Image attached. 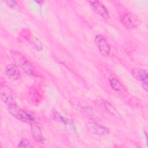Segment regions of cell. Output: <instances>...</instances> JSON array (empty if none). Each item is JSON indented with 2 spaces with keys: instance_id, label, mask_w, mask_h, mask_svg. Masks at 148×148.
<instances>
[{
  "instance_id": "11",
  "label": "cell",
  "mask_w": 148,
  "mask_h": 148,
  "mask_svg": "<svg viewBox=\"0 0 148 148\" xmlns=\"http://www.w3.org/2000/svg\"><path fill=\"white\" fill-rule=\"evenodd\" d=\"M31 124V131L34 139L38 143H44V138L40 128L35 123Z\"/></svg>"
},
{
  "instance_id": "9",
  "label": "cell",
  "mask_w": 148,
  "mask_h": 148,
  "mask_svg": "<svg viewBox=\"0 0 148 148\" xmlns=\"http://www.w3.org/2000/svg\"><path fill=\"white\" fill-rule=\"evenodd\" d=\"M24 36L25 38L27 39V40L28 41V42L31 44V45L37 51H40L42 50L43 46L42 43L41 41L36 36H35L32 35L27 30V32H24Z\"/></svg>"
},
{
  "instance_id": "15",
  "label": "cell",
  "mask_w": 148,
  "mask_h": 148,
  "mask_svg": "<svg viewBox=\"0 0 148 148\" xmlns=\"http://www.w3.org/2000/svg\"><path fill=\"white\" fill-rule=\"evenodd\" d=\"M18 147H31L30 142L25 138H21L17 145Z\"/></svg>"
},
{
  "instance_id": "3",
  "label": "cell",
  "mask_w": 148,
  "mask_h": 148,
  "mask_svg": "<svg viewBox=\"0 0 148 148\" xmlns=\"http://www.w3.org/2000/svg\"><path fill=\"white\" fill-rule=\"evenodd\" d=\"M95 43L101 54L107 57L110 54V48L109 43L105 39V38L101 35H98L95 36L94 39Z\"/></svg>"
},
{
  "instance_id": "1",
  "label": "cell",
  "mask_w": 148,
  "mask_h": 148,
  "mask_svg": "<svg viewBox=\"0 0 148 148\" xmlns=\"http://www.w3.org/2000/svg\"><path fill=\"white\" fill-rule=\"evenodd\" d=\"M8 110L14 117L23 122L31 124L35 123L38 119L37 115L35 113L19 108L17 105L9 106Z\"/></svg>"
},
{
  "instance_id": "2",
  "label": "cell",
  "mask_w": 148,
  "mask_h": 148,
  "mask_svg": "<svg viewBox=\"0 0 148 148\" xmlns=\"http://www.w3.org/2000/svg\"><path fill=\"white\" fill-rule=\"evenodd\" d=\"M11 55L16 64L27 74L30 75H34V69L31 63L21 53L16 50H12Z\"/></svg>"
},
{
  "instance_id": "5",
  "label": "cell",
  "mask_w": 148,
  "mask_h": 148,
  "mask_svg": "<svg viewBox=\"0 0 148 148\" xmlns=\"http://www.w3.org/2000/svg\"><path fill=\"white\" fill-rule=\"evenodd\" d=\"M120 20L123 25L127 28L131 29L137 25L136 16L130 13H124L120 16Z\"/></svg>"
},
{
  "instance_id": "16",
  "label": "cell",
  "mask_w": 148,
  "mask_h": 148,
  "mask_svg": "<svg viewBox=\"0 0 148 148\" xmlns=\"http://www.w3.org/2000/svg\"><path fill=\"white\" fill-rule=\"evenodd\" d=\"M8 2L10 8H14L17 5V2L16 1H9Z\"/></svg>"
},
{
  "instance_id": "7",
  "label": "cell",
  "mask_w": 148,
  "mask_h": 148,
  "mask_svg": "<svg viewBox=\"0 0 148 148\" xmlns=\"http://www.w3.org/2000/svg\"><path fill=\"white\" fill-rule=\"evenodd\" d=\"M5 73L8 77L12 81L18 80L21 76V73L18 66L14 64H10L6 65Z\"/></svg>"
},
{
  "instance_id": "4",
  "label": "cell",
  "mask_w": 148,
  "mask_h": 148,
  "mask_svg": "<svg viewBox=\"0 0 148 148\" xmlns=\"http://www.w3.org/2000/svg\"><path fill=\"white\" fill-rule=\"evenodd\" d=\"M86 127L91 133L98 135H106L109 134L108 128L94 122H88L86 124Z\"/></svg>"
},
{
  "instance_id": "14",
  "label": "cell",
  "mask_w": 148,
  "mask_h": 148,
  "mask_svg": "<svg viewBox=\"0 0 148 148\" xmlns=\"http://www.w3.org/2000/svg\"><path fill=\"white\" fill-rule=\"evenodd\" d=\"M102 105L108 110V112L112 115H113L114 116H116V117L120 116V114L118 113V112L116 110V109L111 104H110L108 102H107V101L103 102Z\"/></svg>"
},
{
  "instance_id": "8",
  "label": "cell",
  "mask_w": 148,
  "mask_h": 148,
  "mask_svg": "<svg viewBox=\"0 0 148 148\" xmlns=\"http://www.w3.org/2000/svg\"><path fill=\"white\" fill-rule=\"evenodd\" d=\"M93 10L101 17L104 19H108L109 18V14L106 8L98 1H88Z\"/></svg>"
},
{
  "instance_id": "6",
  "label": "cell",
  "mask_w": 148,
  "mask_h": 148,
  "mask_svg": "<svg viewBox=\"0 0 148 148\" xmlns=\"http://www.w3.org/2000/svg\"><path fill=\"white\" fill-rule=\"evenodd\" d=\"M131 74L132 76L137 80L146 86L147 85L148 76L147 71L140 67H136L132 68L131 70Z\"/></svg>"
},
{
  "instance_id": "12",
  "label": "cell",
  "mask_w": 148,
  "mask_h": 148,
  "mask_svg": "<svg viewBox=\"0 0 148 148\" xmlns=\"http://www.w3.org/2000/svg\"><path fill=\"white\" fill-rule=\"evenodd\" d=\"M50 117L54 121L63 123L64 124H69L73 123L72 119L69 116H62L60 113L56 110H52L50 112Z\"/></svg>"
},
{
  "instance_id": "13",
  "label": "cell",
  "mask_w": 148,
  "mask_h": 148,
  "mask_svg": "<svg viewBox=\"0 0 148 148\" xmlns=\"http://www.w3.org/2000/svg\"><path fill=\"white\" fill-rule=\"evenodd\" d=\"M109 82L111 88L116 91H122L124 90L123 84L115 77L110 76L109 78Z\"/></svg>"
},
{
  "instance_id": "10",
  "label": "cell",
  "mask_w": 148,
  "mask_h": 148,
  "mask_svg": "<svg viewBox=\"0 0 148 148\" xmlns=\"http://www.w3.org/2000/svg\"><path fill=\"white\" fill-rule=\"evenodd\" d=\"M0 96L1 100L8 105V106H14L17 105L16 101L13 98L12 94L9 92L8 90L6 88H3L2 86H1V92Z\"/></svg>"
}]
</instances>
